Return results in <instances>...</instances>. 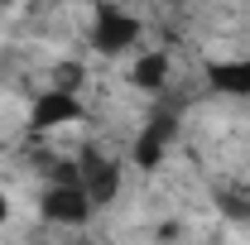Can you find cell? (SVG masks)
<instances>
[{
  "label": "cell",
  "mask_w": 250,
  "mask_h": 245,
  "mask_svg": "<svg viewBox=\"0 0 250 245\" xmlns=\"http://www.w3.org/2000/svg\"><path fill=\"white\" fill-rule=\"evenodd\" d=\"M135 39H140V20H135V15H125V10H116V5H96V20H92V48L96 53L116 58V53H125Z\"/></svg>",
  "instance_id": "1"
},
{
  "label": "cell",
  "mask_w": 250,
  "mask_h": 245,
  "mask_svg": "<svg viewBox=\"0 0 250 245\" xmlns=\"http://www.w3.org/2000/svg\"><path fill=\"white\" fill-rule=\"evenodd\" d=\"M43 216L48 221H62V226H82L92 216V197L82 183H53L43 192Z\"/></svg>",
  "instance_id": "2"
},
{
  "label": "cell",
  "mask_w": 250,
  "mask_h": 245,
  "mask_svg": "<svg viewBox=\"0 0 250 245\" xmlns=\"http://www.w3.org/2000/svg\"><path fill=\"white\" fill-rule=\"evenodd\" d=\"M77 173H82V187H87L92 207L111 202V197H116V187H121V163H116V159H101V154H92V149L82 154Z\"/></svg>",
  "instance_id": "3"
},
{
  "label": "cell",
  "mask_w": 250,
  "mask_h": 245,
  "mask_svg": "<svg viewBox=\"0 0 250 245\" xmlns=\"http://www.w3.org/2000/svg\"><path fill=\"white\" fill-rule=\"evenodd\" d=\"M67 121H82V101L72 92H39V101H34V111H29V130H58V125Z\"/></svg>",
  "instance_id": "4"
},
{
  "label": "cell",
  "mask_w": 250,
  "mask_h": 245,
  "mask_svg": "<svg viewBox=\"0 0 250 245\" xmlns=\"http://www.w3.org/2000/svg\"><path fill=\"white\" fill-rule=\"evenodd\" d=\"M168 140H173V116H159L140 130V140H135V168H159L164 163V149H168Z\"/></svg>",
  "instance_id": "5"
},
{
  "label": "cell",
  "mask_w": 250,
  "mask_h": 245,
  "mask_svg": "<svg viewBox=\"0 0 250 245\" xmlns=\"http://www.w3.org/2000/svg\"><path fill=\"white\" fill-rule=\"evenodd\" d=\"M207 82L221 96H250V62L231 58V62H207Z\"/></svg>",
  "instance_id": "6"
},
{
  "label": "cell",
  "mask_w": 250,
  "mask_h": 245,
  "mask_svg": "<svg viewBox=\"0 0 250 245\" xmlns=\"http://www.w3.org/2000/svg\"><path fill=\"white\" fill-rule=\"evenodd\" d=\"M130 82L140 92H164V82H168V53H140L135 67H130Z\"/></svg>",
  "instance_id": "7"
},
{
  "label": "cell",
  "mask_w": 250,
  "mask_h": 245,
  "mask_svg": "<svg viewBox=\"0 0 250 245\" xmlns=\"http://www.w3.org/2000/svg\"><path fill=\"white\" fill-rule=\"evenodd\" d=\"M5 216H10V202H5V192H0V221H5Z\"/></svg>",
  "instance_id": "8"
}]
</instances>
